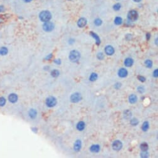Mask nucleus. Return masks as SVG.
Listing matches in <instances>:
<instances>
[{
  "mask_svg": "<svg viewBox=\"0 0 158 158\" xmlns=\"http://www.w3.org/2000/svg\"><path fill=\"white\" fill-rule=\"evenodd\" d=\"M39 17L40 21L42 22H45L47 21H50L52 18V14L51 12L48 10H43L39 13Z\"/></svg>",
  "mask_w": 158,
  "mask_h": 158,
  "instance_id": "obj_1",
  "label": "nucleus"
},
{
  "mask_svg": "<svg viewBox=\"0 0 158 158\" xmlns=\"http://www.w3.org/2000/svg\"><path fill=\"white\" fill-rule=\"evenodd\" d=\"M69 60L73 63H77L81 58V53L76 50H71L69 54Z\"/></svg>",
  "mask_w": 158,
  "mask_h": 158,
  "instance_id": "obj_2",
  "label": "nucleus"
},
{
  "mask_svg": "<svg viewBox=\"0 0 158 158\" xmlns=\"http://www.w3.org/2000/svg\"><path fill=\"white\" fill-rule=\"evenodd\" d=\"M139 18V13L135 9H131L129 11L127 14V19L129 22H135Z\"/></svg>",
  "mask_w": 158,
  "mask_h": 158,
  "instance_id": "obj_3",
  "label": "nucleus"
},
{
  "mask_svg": "<svg viewBox=\"0 0 158 158\" xmlns=\"http://www.w3.org/2000/svg\"><path fill=\"white\" fill-rule=\"evenodd\" d=\"M57 104V98L54 96H49L45 100V105L49 108H52L56 106Z\"/></svg>",
  "mask_w": 158,
  "mask_h": 158,
  "instance_id": "obj_4",
  "label": "nucleus"
},
{
  "mask_svg": "<svg viewBox=\"0 0 158 158\" xmlns=\"http://www.w3.org/2000/svg\"><path fill=\"white\" fill-rule=\"evenodd\" d=\"M43 30L47 32H50L54 30L55 29V24L53 22L51 21H47L45 22H43L42 25Z\"/></svg>",
  "mask_w": 158,
  "mask_h": 158,
  "instance_id": "obj_5",
  "label": "nucleus"
},
{
  "mask_svg": "<svg viewBox=\"0 0 158 158\" xmlns=\"http://www.w3.org/2000/svg\"><path fill=\"white\" fill-rule=\"evenodd\" d=\"M83 97L79 93H74L70 96V101L72 103H78L82 100Z\"/></svg>",
  "mask_w": 158,
  "mask_h": 158,
  "instance_id": "obj_6",
  "label": "nucleus"
},
{
  "mask_svg": "<svg viewBox=\"0 0 158 158\" xmlns=\"http://www.w3.org/2000/svg\"><path fill=\"white\" fill-rule=\"evenodd\" d=\"M112 149L114 151H120V150H121L122 148H123V143L121 141H120V140H115V141L112 143Z\"/></svg>",
  "mask_w": 158,
  "mask_h": 158,
  "instance_id": "obj_7",
  "label": "nucleus"
},
{
  "mask_svg": "<svg viewBox=\"0 0 158 158\" xmlns=\"http://www.w3.org/2000/svg\"><path fill=\"white\" fill-rule=\"evenodd\" d=\"M19 100L18 95L16 93H12L7 96V101L11 104H16Z\"/></svg>",
  "mask_w": 158,
  "mask_h": 158,
  "instance_id": "obj_8",
  "label": "nucleus"
},
{
  "mask_svg": "<svg viewBox=\"0 0 158 158\" xmlns=\"http://www.w3.org/2000/svg\"><path fill=\"white\" fill-rule=\"evenodd\" d=\"M104 51H105V53L108 56H112L115 53V49L110 45H108L105 46L104 48Z\"/></svg>",
  "mask_w": 158,
  "mask_h": 158,
  "instance_id": "obj_9",
  "label": "nucleus"
},
{
  "mask_svg": "<svg viewBox=\"0 0 158 158\" xmlns=\"http://www.w3.org/2000/svg\"><path fill=\"white\" fill-rule=\"evenodd\" d=\"M87 24V19L85 17H80L77 21V26L79 28H84V27L86 26Z\"/></svg>",
  "mask_w": 158,
  "mask_h": 158,
  "instance_id": "obj_10",
  "label": "nucleus"
},
{
  "mask_svg": "<svg viewBox=\"0 0 158 158\" xmlns=\"http://www.w3.org/2000/svg\"><path fill=\"white\" fill-rule=\"evenodd\" d=\"M89 35L95 40V42L96 45H100V44L101 43V39H100V37L99 36H98V34H96L95 32H94L91 31L89 32Z\"/></svg>",
  "mask_w": 158,
  "mask_h": 158,
  "instance_id": "obj_11",
  "label": "nucleus"
},
{
  "mask_svg": "<svg viewBox=\"0 0 158 158\" xmlns=\"http://www.w3.org/2000/svg\"><path fill=\"white\" fill-rule=\"evenodd\" d=\"M117 74H118V76L120 78H126L128 76V71L125 68H120L118 70Z\"/></svg>",
  "mask_w": 158,
  "mask_h": 158,
  "instance_id": "obj_12",
  "label": "nucleus"
},
{
  "mask_svg": "<svg viewBox=\"0 0 158 158\" xmlns=\"http://www.w3.org/2000/svg\"><path fill=\"white\" fill-rule=\"evenodd\" d=\"M82 148V141L81 140H76L73 145V150L76 152H79Z\"/></svg>",
  "mask_w": 158,
  "mask_h": 158,
  "instance_id": "obj_13",
  "label": "nucleus"
},
{
  "mask_svg": "<svg viewBox=\"0 0 158 158\" xmlns=\"http://www.w3.org/2000/svg\"><path fill=\"white\" fill-rule=\"evenodd\" d=\"M37 115H38V112H37V110L35 108H30L28 112V115L29 117L32 120H34L37 118Z\"/></svg>",
  "mask_w": 158,
  "mask_h": 158,
  "instance_id": "obj_14",
  "label": "nucleus"
},
{
  "mask_svg": "<svg viewBox=\"0 0 158 158\" xmlns=\"http://www.w3.org/2000/svg\"><path fill=\"white\" fill-rule=\"evenodd\" d=\"M90 151L93 153H97L100 151L101 150V146L99 144H92L89 148Z\"/></svg>",
  "mask_w": 158,
  "mask_h": 158,
  "instance_id": "obj_15",
  "label": "nucleus"
},
{
  "mask_svg": "<svg viewBox=\"0 0 158 158\" xmlns=\"http://www.w3.org/2000/svg\"><path fill=\"white\" fill-rule=\"evenodd\" d=\"M134 64V60L132 58H130V57H128L124 61V65L126 67H131Z\"/></svg>",
  "mask_w": 158,
  "mask_h": 158,
  "instance_id": "obj_16",
  "label": "nucleus"
},
{
  "mask_svg": "<svg viewBox=\"0 0 158 158\" xmlns=\"http://www.w3.org/2000/svg\"><path fill=\"white\" fill-rule=\"evenodd\" d=\"M128 101L131 104H135L138 101V97L135 94H130L128 97Z\"/></svg>",
  "mask_w": 158,
  "mask_h": 158,
  "instance_id": "obj_17",
  "label": "nucleus"
},
{
  "mask_svg": "<svg viewBox=\"0 0 158 158\" xmlns=\"http://www.w3.org/2000/svg\"><path fill=\"white\" fill-rule=\"evenodd\" d=\"M85 127H86V123L85 122L83 121H79V122H78L77 124H76V129L79 131H83V130H84Z\"/></svg>",
  "mask_w": 158,
  "mask_h": 158,
  "instance_id": "obj_18",
  "label": "nucleus"
},
{
  "mask_svg": "<svg viewBox=\"0 0 158 158\" xmlns=\"http://www.w3.org/2000/svg\"><path fill=\"white\" fill-rule=\"evenodd\" d=\"M9 52V50L6 47H0V55L6 56L7 55Z\"/></svg>",
  "mask_w": 158,
  "mask_h": 158,
  "instance_id": "obj_19",
  "label": "nucleus"
},
{
  "mask_svg": "<svg viewBox=\"0 0 158 158\" xmlns=\"http://www.w3.org/2000/svg\"><path fill=\"white\" fill-rule=\"evenodd\" d=\"M123 19L121 17H120V16H117L114 19V22L116 26H120V25H122L123 24Z\"/></svg>",
  "mask_w": 158,
  "mask_h": 158,
  "instance_id": "obj_20",
  "label": "nucleus"
},
{
  "mask_svg": "<svg viewBox=\"0 0 158 158\" xmlns=\"http://www.w3.org/2000/svg\"><path fill=\"white\" fill-rule=\"evenodd\" d=\"M140 148L141 151H148L149 149V145L146 142H143L140 144Z\"/></svg>",
  "mask_w": 158,
  "mask_h": 158,
  "instance_id": "obj_21",
  "label": "nucleus"
},
{
  "mask_svg": "<svg viewBox=\"0 0 158 158\" xmlns=\"http://www.w3.org/2000/svg\"><path fill=\"white\" fill-rule=\"evenodd\" d=\"M150 128V123L148 122V121H145L143 123L142 126H141V130L143 131L146 132L148 131Z\"/></svg>",
  "mask_w": 158,
  "mask_h": 158,
  "instance_id": "obj_22",
  "label": "nucleus"
},
{
  "mask_svg": "<svg viewBox=\"0 0 158 158\" xmlns=\"http://www.w3.org/2000/svg\"><path fill=\"white\" fill-rule=\"evenodd\" d=\"M132 116V113L130 111V110H126L123 112V117L125 119L128 120L130 119Z\"/></svg>",
  "mask_w": 158,
  "mask_h": 158,
  "instance_id": "obj_23",
  "label": "nucleus"
},
{
  "mask_svg": "<svg viewBox=\"0 0 158 158\" xmlns=\"http://www.w3.org/2000/svg\"><path fill=\"white\" fill-rule=\"evenodd\" d=\"M97 79H98V74L96 73H92L91 74V75H90L89 79L90 81H91V82H94V81H96Z\"/></svg>",
  "mask_w": 158,
  "mask_h": 158,
  "instance_id": "obj_24",
  "label": "nucleus"
},
{
  "mask_svg": "<svg viewBox=\"0 0 158 158\" xmlns=\"http://www.w3.org/2000/svg\"><path fill=\"white\" fill-rule=\"evenodd\" d=\"M7 99L4 96H0V107H3L6 105Z\"/></svg>",
  "mask_w": 158,
  "mask_h": 158,
  "instance_id": "obj_25",
  "label": "nucleus"
},
{
  "mask_svg": "<svg viewBox=\"0 0 158 158\" xmlns=\"http://www.w3.org/2000/svg\"><path fill=\"white\" fill-rule=\"evenodd\" d=\"M60 73L58 70H53L50 73V74L53 78H57L60 75Z\"/></svg>",
  "mask_w": 158,
  "mask_h": 158,
  "instance_id": "obj_26",
  "label": "nucleus"
},
{
  "mask_svg": "<svg viewBox=\"0 0 158 158\" xmlns=\"http://www.w3.org/2000/svg\"><path fill=\"white\" fill-rule=\"evenodd\" d=\"M144 65H145V66L148 68H151L152 67V65H153V63L152 61H151V60H149V59H147L144 61Z\"/></svg>",
  "mask_w": 158,
  "mask_h": 158,
  "instance_id": "obj_27",
  "label": "nucleus"
},
{
  "mask_svg": "<svg viewBox=\"0 0 158 158\" xmlns=\"http://www.w3.org/2000/svg\"><path fill=\"white\" fill-rule=\"evenodd\" d=\"M103 21L101 18H96L94 19V24L95 26L97 27H99V26H101L102 24Z\"/></svg>",
  "mask_w": 158,
  "mask_h": 158,
  "instance_id": "obj_28",
  "label": "nucleus"
},
{
  "mask_svg": "<svg viewBox=\"0 0 158 158\" xmlns=\"http://www.w3.org/2000/svg\"><path fill=\"white\" fill-rule=\"evenodd\" d=\"M112 8L115 11H118L120 10V9L122 8V4L121 3H117L115 4H114L112 6Z\"/></svg>",
  "mask_w": 158,
  "mask_h": 158,
  "instance_id": "obj_29",
  "label": "nucleus"
},
{
  "mask_svg": "<svg viewBox=\"0 0 158 158\" xmlns=\"http://www.w3.org/2000/svg\"><path fill=\"white\" fill-rule=\"evenodd\" d=\"M130 123L132 126L136 127V126H137L138 124H139L140 122H139V120H138L136 118H131V119H130Z\"/></svg>",
  "mask_w": 158,
  "mask_h": 158,
  "instance_id": "obj_30",
  "label": "nucleus"
},
{
  "mask_svg": "<svg viewBox=\"0 0 158 158\" xmlns=\"http://www.w3.org/2000/svg\"><path fill=\"white\" fill-rule=\"evenodd\" d=\"M137 91L140 94H143L145 92V88L143 86H138L137 87Z\"/></svg>",
  "mask_w": 158,
  "mask_h": 158,
  "instance_id": "obj_31",
  "label": "nucleus"
},
{
  "mask_svg": "<svg viewBox=\"0 0 158 158\" xmlns=\"http://www.w3.org/2000/svg\"><path fill=\"white\" fill-rule=\"evenodd\" d=\"M104 58H105V56L102 52H99L97 54V58L99 60H103Z\"/></svg>",
  "mask_w": 158,
  "mask_h": 158,
  "instance_id": "obj_32",
  "label": "nucleus"
},
{
  "mask_svg": "<svg viewBox=\"0 0 158 158\" xmlns=\"http://www.w3.org/2000/svg\"><path fill=\"white\" fill-rule=\"evenodd\" d=\"M140 156L141 158H148L149 156V153L148 151H141L140 153Z\"/></svg>",
  "mask_w": 158,
  "mask_h": 158,
  "instance_id": "obj_33",
  "label": "nucleus"
},
{
  "mask_svg": "<svg viewBox=\"0 0 158 158\" xmlns=\"http://www.w3.org/2000/svg\"><path fill=\"white\" fill-rule=\"evenodd\" d=\"M137 78H138V79L139 80L140 82H141V83H144V82L146 81V79L144 76H141V75L138 76Z\"/></svg>",
  "mask_w": 158,
  "mask_h": 158,
  "instance_id": "obj_34",
  "label": "nucleus"
},
{
  "mask_svg": "<svg viewBox=\"0 0 158 158\" xmlns=\"http://www.w3.org/2000/svg\"><path fill=\"white\" fill-rule=\"evenodd\" d=\"M122 86V83H120V82H118V83H116L115 84H114V88L117 90H118L119 89L121 88Z\"/></svg>",
  "mask_w": 158,
  "mask_h": 158,
  "instance_id": "obj_35",
  "label": "nucleus"
},
{
  "mask_svg": "<svg viewBox=\"0 0 158 158\" xmlns=\"http://www.w3.org/2000/svg\"><path fill=\"white\" fill-rule=\"evenodd\" d=\"M53 53H50V54H49L48 55L46 56L45 57V60H47V61H49V60H51L53 58Z\"/></svg>",
  "mask_w": 158,
  "mask_h": 158,
  "instance_id": "obj_36",
  "label": "nucleus"
},
{
  "mask_svg": "<svg viewBox=\"0 0 158 158\" xmlns=\"http://www.w3.org/2000/svg\"><path fill=\"white\" fill-rule=\"evenodd\" d=\"M53 63H55V64L57 65H60L61 64V59H59V58L55 59V60H53Z\"/></svg>",
  "mask_w": 158,
  "mask_h": 158,
  "instance_id": "obj_37",
  "label": "nucleus"
},
{
  "mask_svg": "<svg viewBox=\"0 0 158 158\" xmlns=\"http://www.w3.org/2000/svg\"><path fill=\"white\" fill-rule=\"evenodd\" d=\"M125 39L128 41H130L132 39V35L131 34H127L125 36Z\"/></svg>",
  "mask_w": 158,
  "mask_h": 158,
  "instance_id": "obj_38",
  "label": "nucleus"
},
{
  "mask_svg": "<svg viewBox=\"0 0 158 158\" xmlns=\"http://www.w3.org/2000/svg\"><path fill=\"white\" fill-rule=\"evenodd\" d=\"M31 131H32L34 133H38V131H39V129H38V128L37 127H31Z\"/></svg>",
  "mask_w": 158,
  "mask_h": 158,
  "instance_id": "obj_39",
  "label": "nucleus"
},
{
  "mask_svg": "<svg viewBox=\"0 0 158 158\" xmlns=\"http://www.w3.org/2000/svg\"><path fill=\"white\" fill-rule=\"evenodd\" d=\"M152 76L154 78H158V69H156L153 73H152Z\"/></svg>",
  "mask_w": 158,
  "mask_h": 158,
  "instance_id": "obj_40",
  "label": "nucleus"
},
{
  "mask_svg": "<svg viewBox=\"0 0 158 158\" xmlns=\"http://www.w3.org/2000/svg\"><path fill=\"white\" fill-rule=\"evenodd\" d=\"M151 33L148 32L146 34V40H148V41H149V40L151 39Z\"/></svg>",
  "mask_w": 158,
  "mask_h": 158,
  "instance_id": "obj_41",
  "label": "nucleus"
},
{
  "mask_svg": "<svg viewBox=\"0 0 158 158\" xmlns=\"http://www.w3.org/2000/svg\"><path fill=\"white\" fill-rule=\"evenodd\" d=\"M5 11V7L3 5H0V13H3Z\"/></svg>",
  "mask_w": 158,
  "mask_h": 158,
  "instance_id": "obj_42",
  "label": "nucleus"
},
{
  "mask_svg": "<svg viewBox=\"0 0 158 158\" xmlns=\"http://www.w3.org/2000/svg\"><path fill=\"white\" fill-rule=\"evenodd\" d=\"M74 42H75V40H74V39H69V41H68L69 44L73 45Z\"/></svg>",
  "mask_w": 158,
  "mask_h": 158,
  "instance_id": "obj_43",
  "label": "nucleus"
},
{
  "mask_svg": "<svg viewBox=\"0 0 158 158\" xmlns=\"http://www.w3.org/2000/svg\"><path fill=\"white\" fill-rule=\"evenodd\" d=\"M49 69H50V67L48 66H45V67H43V70L45 71H48V70H49Z\"/></svg>",
  "mask_w": 158,
  "mask_h": 158,
  "instance_id": "obj_44",
  "label": "nucleus"
},
{
  "mask_svg": "<svg viewBox=\"0 0 158 158\" xmlns=\"http://www.w3.org/2000/svg\"><path fill=\"white\" fill-rule=\"evenodd\" d=\"M132 1H133V2H135V3H141V1H142V0H132Z\"/></svg>",
  "mask_w": 158,
  "mask_h": 158,
  "instance_id": "obj_45",
  "label": "nucleus"
},
{
  "mask_svg": "<svg viewBox=\"0 0 158 158\" xmlns=\"http://www.w3.org/2000/svg\"><path fill=\"white\" fill-rule=\"evenodd\" d=\"M22 1L24 2V3H30L32 0H22Z\"/></svg>",
  "mask_w": 158,
  "mask_h": 158,
  "instance_id": "obj_46",
  "label": "nucleus"
},
{
  "mask_svg": "<svg viewBox=\"0 0 158 158\" xmlns=\"http://www.w3.org/2000/svg\"><path fill=\"white\" fill-rule=\"evenodd\" d=\"M158 38H156V40H155V44H156V45H158Z\"/></svg>",
  "mask_w": 158,
  "mask_h": 158,
  "instance_id": "obj_47",
  "label": "nucleus"
},
{
  "mask_svg": "<svg viewBox=\"0 0 158 158\" xmlns=\"http://www.w3.org/2000/svg\"><path fill=\"white\" fill-rule=\"evenodd\" d=\"M145 99V97H141V100H142V101H143V99Z\"/></svg>",
  "mask_w": 158,
  "mask_h": 158,
  "instance_id": "obj_48",
  "label": "nucleus"
},
{
  "mask_svg": "<svg viewBox=\"0 0 158 158\" xmlns=\"http://www.w3.org/2000/svg\"><path fill=\"white\" fill-rule=\"evenodd\" d=\"M2 23V19H0V25H1V24Z\"/></svg>",
  "mask_w": 158,
  "mask_h": 158,
  "instance_id": "obj_49",
  "label": "nucleus"
},
{
  "mask_svg": "<svg viewBox=\"0 0 158 158\" xmlns=\"http://www.w3.org/2000/svg\"><path fill=\"white\" fill-rule=\"evenodd\" d=\"M116 1H119V0H116Z\"/></svg>",
  "mask_w": 158,
  "mask_h": 158,
  "instance_id": "obj_50",
  "label": "nucleus"
}]
</instances>
